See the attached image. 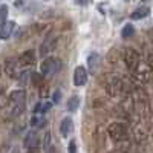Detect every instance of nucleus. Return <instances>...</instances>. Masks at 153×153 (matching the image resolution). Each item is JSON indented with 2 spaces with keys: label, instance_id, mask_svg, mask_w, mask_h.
I'll use <instances>...</instances> for the list:
<instances>
[{
  "label": "nucleus",
  "instance_id": "obj_28",
  "mask_svg": "<svg viewBox=\"0 0 153 153\" xmlns=\"http://www.w3.org/2000/svg\"><path fill=\"white\" fill-rule=\"evenodd\" d=\"M0 72H2V69H0Z\"/></svg>",
  "mask_w": 153,
  "mask_h": 153
},
{
  "label": "nucleus",
  "instance_id": "obj_21",
  "mask_svg": "<svg viewBox=\"0 0 153 153\" xmlns=\"http://www.w3.org/2000/svg\"><path fill=\"white\" fill-rule=\"evenodd\" d=\"M6 22H8V6L2 5V6H0V26L5 25Z\"/></svg>",
  "mask_w": 153,
  "mask_h": 153
},
{
  "label": "nucleus",
  "instance_id": "obj_23",
  "mask_svg": "<svg viewBox=\"0 0 153 153\" xmlns=\"http://www.w3.org/2000/svg\"><path fill=\"white\" fill-rule=\"evenodd\" d=\"M29 3H31V0H16V2H14V6L19 8V9H25Z\"/></svg>",
  "mask_w": 153,
  "mask_h": 153
},
{
  "label": "nucleus",
  "instance_id": "obj_4",
  "mask_svg": "<svg viewBox=\"0 0 153 153\" xmlns=\"http://www.w3.org/2000/svg\"><path fill=\"white\" fill-rule=\"evenodd\" d=\"M61 68V61L60 58L57 57H48L42 61V66H40V72L45 78H51V76H54Z\"/></svg>",
  "mask_w": 153,
  "mask_h": 153
},
{
  "label": "nucleus",
  "instance_id": "obj_18",
  "mask_svg": "<svg viewBox=\"0 0 153 153\" xmlns=\"http://www.w3.org/2000/svg\"><path fill=\"white\" fill-rule=\"evenodd\" d=\"M55 147L52 144V138H51V132H46L45 133V138H43V152L45 153H54Z\"/></svg>",
  "mask_w": 153,
  "mask_h": 153
},
{
  "label": "nucleus",
  "instance_id": "obj_3",
  "mask_svg": "<svg viewBox=\"0 0 153 153\" xmlns=\"http://www.w3.org/2000/svg\"><path fill=\"white\" fill-rule=\"evenodd\" d=\"M9 104L12 106V113L16 115H20L25 109V101H26V92L23 91V89H16V91H12L9 95Z\"/></svg>",
  "mask_w": 153,
  "mask_h": 153
},
{
  "label": "nucleus",
  "instance_id": "obj_7",
  "mask_svg": "<svg viewBox=\"0 0 153 153\" xmlns=\"http://www.w3.org/2000/svg\"><path fill=\"white\" fill-rule=\"evenodd\" d=\"M57 43H58V38L55 35H52V34L48 35L45 40H43L42 46H40V55L45 57V58H48V55L51 52H54V49L57 48Z\"/></svg>",
  "mask_w": 153,
  "mask_h": 153
},
{
  "label": "nucleus",
  "instance_id": "obj_14",
  "mask_svg": "<svg viewBox=\"0 0 153 153\" xmlns=\"http://www.w3.org/2000/svg\"><path fill=\"white\" fill-rule=\"evenodd\" d=\"M14 28H16V23L8 20L5 25H2L0 26V40H8V38H11L12 32H14Z\"/></svg>",
  "mask_w": 153,
  "mask_h": 153
},
{
  "label": "nucleus",
  "instance_id": "obj_22",
  "mask_svg": "<svg viewBox=\"0 0 153 153\" xmlns=\"http://www.w3.org/2000/svg\"><path fill=\"white\" fill-rule=\"evenodd\" d=\"M9 103V98L6 97V94L3 92V89H0V107H5Z\"/></svg>",
  "mask_w": 153,
  "mask_h": 153
},
{
  "label": "nucleus",
  "instance_id": "obj_6",
  "mask_svg": "<svg viewBox=\"0 0 153 153\" xmlns=\"http://www.w3.org/2000/svg\"><path fill=\"white\" fill-rule=\"evenodd\" d=\"M132 74H133V78L139 83H149L153 76L152 68L149 65H144V63H141V65L136 68V71H133Z\"/></svg>",
  "mask_w": 153,
  "mask_h": 153
},
{
  "label": "nucleus",
  "instance_id": "obj_9",
  "mask_svg": "<svg viewBox=\"0 0 153 153\" xmlns=\"http://www.w3.org/2000/svg\"><path fill=\"white\" fill-rule=\"evenodd\" d=\"M38 143H40V138H38V133L35 130H29L26 132V135H25L23 138V147L28 149V150H34Z\"/></svg>",
  "mask_w": 153,
  "mask_h": 153
},
{
  "label": "nucleus",
  "instance_id": "obj_10",
  "mask_svg": "<svg viewBox=\"0 0 153 153\" xmlns=\"http://www.w3.org/2000/svg\"><path fill=\"white\" fill-rule=\"evenodd\" d=\"M87 71L84 66H76L75 71H74V84L76 87H81V86H86L87 83Z\"/></svg>",
  "mask_w": 153,
  "mask_h": 153
},
{
  "label": "nucleus",
  "instance_id": "obj_11",
  "mask_svg": "<svg viewBox=\"0 0 153 153\" xmlns=\"http://www.w3.org/2000/svg\"><path fill=\"white\" fill-rule=\"evenodd\" d=\"M37 61V55L32 49H28L25 51V52H22V55L19 57V63L22 68H29V66H34Z\"/></svg>",
  "mask_w": 153,
  "mask_h": 153
},
{
  "label": "nucleus",
  "instance_id": "obj_26",
  "mask_svg": "<svg viewBox=\"0 0 153 153\" xmlns=\"http://www.w3.org/2000/svg\"><path fill=\"white\" fill-rule=\"evenodd\" d=\"M60 92H57V94H54V101H55V103H58V100H60Z\"/></svg>",
  "mask_w": 153,
  "mask_h": 153
},
{
  "label": "nucleus",
  "instance_id": "obj_15",
  "mask_svg": "<svg viewBox=\"0 0 153 153\" xmlns=\"http://www.w3.org/2000/svg\"><path fill=\"white\" fill-rule=\"evenodd\" d=\"M149 14H150V8L149 6H139L130 14V19L132 20H141V19H146Z\"/></svg>",
  "mask_w": 153,
  "mask_h": 153
},
{
  "label": "nucleus",
  "instance_id": "obj_25",
  "mask_svg": "<svg viewBox=\"0 0 153 153\" xmlns=\"http://www.w3.org/2000/svg\"><path fill=\"white\" fill-rule=\"evenodd\" d=\"M74 2H75L76 5H83V6H84V5H87L89 2H91V0H74Z\"/></svg>",
  "mask_w": 153,
  "mask_h": 153
},
{
  "label": "nucleus",
  "instance_id": "obj_2",
  "mask_svg": "<svg viewBox=\"0 0 153 153\" xmlns=\"http://www.w3.org/2000/svg\"><path fill=\"white\" fill-rule=\"evenodd\" d=\"M107 135L117 143H123L129 139V127L124 123H112L107 127Z\"/></svg>",
  "mask_w": 153,
  "mask_h": 153
},
{
  "label": "nucleus",
  "instance_id": "obj_1",
  "mask_svg": "<svg viewBox=\"0 0 153 153\" xmlns=\"http://www.w3.org/2000/svg\"><path fill=\"white\" fill-rule=\"evenodd\" d=\"M129 83H127L124 78H121V76H109L107 81H106V92L109 97H120L123 94H127L129 92Z\"/></svg>",
  "mask_w": 153,
  "mask_h": 153
},
{
  "label": "nucleus",
  "instance_id": "obj_27",
  "mask_svg": "<svg viewBox=\"0 0 153 153\" xmlns=\"http://www.w3.org/2000/svg\"><path fill=\"white\" fill-rule=\"evenodd\" d=\"M107 153H127V152H121V150H110Z\"/></svg>",
  "mask_w": 153,
  "mask_h": 153
},
{
  "label": "nucleus",
  "instance_id": "obj_19",
  "mask_svg": "<svg viewBox=\"0 0 153 153\" xmlns=\"http://www.w3.org/2000/svg\"><path fill=\"white\" fill-rule=\"evenodd\" d=\"M29 124L34 127V129H40V127H43V126L46 124L45 115H32V118H31Z\"/></svg>",
  "mask_w": 153,
  "mask_h": 153
},
{
  "label": "nucleus",
  "instance_id": "obj_24",
  "mask_svg": "<svg viewBox=\"0 0 153 153\" xmlns=\"http://www.w3.org/2000/svg\"><path fill=\"white\" fill-rule=\"evenodd\" d=\"M68 152H69V153H76V143H75V139H71V141H69Z\"/></svg>",
  "mask_w": 153,
  "mask_h": 153
},
{
  "label": "nucleus",
  "instance_id": "obj_20",
  "mask_svg": "<svg viewBox=\"0 0 153 153\" xmlns=\"http://www.w3.org/2000/svg\"><path fill=\"white\" fill-rule=\"evenodd\" d=\"M133 34H135L133 25H126V26L123 28V31H121V37H123V38H130Z\"/></svg>",
  "mask_w": 153,
  "mask_h": 153
},
{
  "label": "nucleus",
  "instance_id": "obj_16",
  "mask_svg": "<svg viewBox=\"0 0 153 153\" xmlns=\"http://www.w3.org/2000/svg\"><path fill=\"white\" fill-rule=\"evenodd\" d=\"M80 103H81L80 97H78V95H72V97L68 100V104H66L68 112H71V113L76 112V110H78V107H80Z\"/></svg>",
  "mask_w": 153,
  "mask_h": 153
},
{
  "label": "nucleus",
  "instance_id": "obj_8",
  "mask_svg": "<svg viewBox=\"0 0 153 153\" xmlns=\"http://www.w3.org/2000/svg\"><path fill=\"white\" fill-rule=\"evenodd\" d=\"M19 68H20L19 58H8L5 61V74L9 76V78H14V80L19 78V76H20Z\"/></svg>",
  "mask_w": 153,
  "mask_h": 153
},
{
  "label": "nucleus",
  "instance_id": "obj_17",
  "mask_svg": "<svg viewBox=\"0 0 153 153\" xmlns=\"http://www.w3.org/2000/svg\"><path fill=\"white\" fill-rule=\"evenodd\" d=\"M51 107H52V103H49V101H40L34 109V115H45L51 110Z\"/></svg>",
  "mask_w": 153,
  "mask_h": 153
},
{
  "label": "nucleus",
  "instance_id": "obj_13",
  "mask_svg": "<svg viewBox=\"0 0 153 153\" xmlns=\"http://www.w3.org/2000/svg\"><path fill=\"white\" fill-rule=\"evenodd\" d=\"M74 132V120L71 117H65L60 123V133L63 138H69Z\"/></svg>",
  "mask_w": 153,
  "mask_h": 153
},
{
  "label": "nucleus",
  "instance_id": "obj_5",
  "mask_svg": "<svg viewBox=\"0 0 153 153\" xmlns=\"http://www.w3.org/2000/svg\"><path fill=\"white\" fill-rule=\"evenodd\" d=\"M123 60H124L126 68L129 69L130 72L136 71V68L141 65V55H139V52L136 49H133V48H126L124 49Z\"/></svg>",
  "mask_w": 153,
  "mask_h": 153
},
{
  "label": "nucleus",
  "instance_id": "obj_12",
  "mask_svg": "<svg viewBox=\"0 0 153 153\" xmlns=\"http://www.w3.org/2000/svg\"><path fill=\"white\" fill-rule=\"evenodd\" d=\"M101 61H103V57H101L98 52H92L91 55L87 57V66H89V72L92 75L98 72L100 66H101Z\"/></svg>",
  "mask_w": 153,
  "mask_h": 153
}]
</instances>
